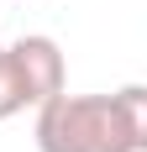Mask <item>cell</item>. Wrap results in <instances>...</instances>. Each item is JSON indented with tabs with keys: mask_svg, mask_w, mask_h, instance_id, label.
<instances>
[{
	"mask_svg": "<svg viewBox=\"0 0 147 152\" xmlns=\"http://www.w3.org/2000/svg\"><path fill=\"white\" fill-rule=\"evenodd\" d=\"M116 105H121L126 131H132V147L147 152V84H126V89H116Z\"/></svg>",
	"mask_w": 147,
	"mask_h": 152,
	"instance_id": "obj_3",
	"label": "cell"
},
{
	"mask_svg": "<svg viewBox=\"0 0 147 152\" xmlns=\"http://www.w3.org/2000/svg\"><path fill=\"white\" fill-rule=\"evenodd\" d=\"M26 110V89H21V74L11 63V47H0V121H11Z\"/></svg>",
	"mask_w": 147,
	"mask_h": 152,
	"instance_id": "obj_4",
	"label": "cell"
},
{
	"mask_svg": "<svg viewBox=\"0 0 147 152\" xmlns=\"http://www.w3.org/2000/svg\"><path fill=\"white\" fill-rule=\"evenodd\" d=\"M37 152H137L116 94H53L37 105Z\"/></svg>",
	"mask_w": 147,
	"mask_h": 152,
	"instance_id": "obj_1",
	"label": "cell"
},
{
	"mask_svg": "<svg viewBox=\"0 0 147 152\" xmlns=\"http://www.w3.org/2000/svg\"><path fill=\"white\" fill-rule=\"evenodd\" d=\"M11 63L16 74H21V89H26V105H47L53 94H63V79H68V68H63V47L53 42V37H42V31H32V37H16L11 42Z\"/></svg>",
	"mask_w": 147,
	"mask_h": 152,
	"instance_id": "obj_2",
	"label": "cell"
}]
</instances>
